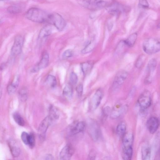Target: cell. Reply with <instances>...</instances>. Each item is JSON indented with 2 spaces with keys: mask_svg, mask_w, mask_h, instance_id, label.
<instances>
[{
  "mask_svg": "<svg viewBox=\"0 0 160 160\" xmlns=\"http://www.w3.org/2000/svg\"><path fill=\"white\" fill-rule=\"evenodd\" d=\"M50 14L37 8H32L28 10L25 14L28 19L38 23L48 22Z\"/></svg>",
  "mask_w": 160,
  "mask_h": 160,
  "instance_id": "obj_1",
  "label": "cell"
},
{
  "mask_svg": "<svg viewBox=\"0 0 160 160\" xmlns=\"http://www.w3.org/2000/svg\"><path fill=\"white\" fill-rule=\"evenodd\" d=\"M79 4L90 10H98L106 7L107 2L102 0H78Z\"/></svg>",
  "mask_w": 160,
  "mask_h": 160,
  "instance_id": "obj_2",
  "label": "cell"
},
{
  "mask_svg": "<svg viewBox=\"0 0 160 160\" xmlns=\"http://www.w3.org/2000/svg\"><path fill=\"white\" fill-rule=\"evenodd\" d=\"M142 48L144 51L147 54H151L156 53L160 49L159 42L154 38H148L144 42Z\"/></svg>",
  "mask_w": 160,
  "mask_h": 160,
  "instance_id": "obj_3",
  "label": "cell"
},
{
  "mask_svg": "<svg viewBox=\"0 0 160 160\" xmlns=\"http://www.w3.org/2000/svg\"><path fill=\"white\" fill-rule=\"evenodd\" d=\"M48 23L53 25L59 31L63 30L66 25V22L59 14L54 13L50 14Z\"/></svg>",
  "mask_w": 160,
  "mask_h": 160,
  "instance_id": "obj_4",
  "label": "cell"
},
{
  "mask_svg": "<svg viewBox=\"0 0 160 160\" xmlns=\"http://www.w3.org/2000/svg\"><path fill=\"white\" fill-rule=\"evenodd\" d=\"M88 130L92 139L94 142L97 141L100 137V131L97 122L94 120L90 121L88 124Z\"/></svg>",
  "mask_w": 160,
  "mask_h": 160,
  "instance_id": "obj_5",
  "label": "cell"
},
{
  "mask_svg": "<svg viewBox=\"0 0 160 160\" xmlns=\"http://www.w3.org/2000/svg\"><path fill=\"white\" fill-rule=\"evenodd\" d=\"M151 101L150 93L148 91L143 92L140 95L138 100L139 106L142 110L146 109L150 106Z\"/></svg>",
  "mask_w": 160,
  "mask_h": 160,
  "instance_id": "obj_6",
  "label": "cell"
},
{
  "mask_svg": "<svg viewBox=\"0 0 160 160\" xmlns=\"http://www.w3.org/2000/svg\"><path fill=\"white\" fill-rule=\"evenodd\" d=\"M23 42V37L20 35L16 36L11 51V56L14 58L21 52Z\"/></svg>",
  "mask_w": 160,
  "mask_h": 160,
  "instance_id": "obj_7",
  "label": "cell"
},
{
  "mask_svg": "<svg viewBox=\"0 0 160 160\" xmlns=\"http://www.w3.org/2000/svg\"><path fill=\"white\" fill-rule=\"evenodd\" d=\"M53 121L52 118L48 115L41 122L38 129V133L40 138L44 139L47 130Z\"/></svg>",
  "mask_w": 160,
  "mask_h": 160,
  "instance_id": "obj_8",
  "label": "cell"
},
{
  "mask_svg": "<svg viewBox=\"0 0 160 160\" xmlns=\"http://www.w3.org/2000/svg\"><path fill=\"white\" fill-rule=\"evenodd\" d=\"M85 126V123L83 122H74L69 127V134L73 135L82 132L84 130Z\"/></svg>",
  "mask_w": 160,
  "mask_h": 160,
  "instance_id": "obj_9",
  "label": "cell"
},
{
  "mask_svg": "<svg viewBox=\"0 0 160 160\" xmlns=\"http://www.w3.org/2000/svg\"><path fill=\"white\" fill-rule=\"evenodd\" d=\"M49 61V56L48 52H44L42 54L40 61L32 69L31 72H35L41 69L45 68L48 65Z\"/></svg>",
  "mask_w": 160,
  "mask_h": 160,
  "instance_id": "obj_10",
  "label": "cell"
},
{
  "mask_svg": "<svg viewBox=\"0 0 160 160\" xmlns=\"http://www.w3.org/2000/svg\"><path fill=\"white\" fill-rule=\"evenodd\" d=\"M103 95V91L101 88H99L96 91L91 101L90 106L91 110H94L98 107Z\"/></svg>",
  "mask_w": 160,
  "mask_h": 160,
  "instance_id": "obj_11",
  "label": "cell"
},
{
  "mask_svg": "<svg viewBox=\"0 0 160 160\" xmlns=\"http://www.w3.org/2000/svg\"><path fill=\"white\" fill-rule=\"evenodd\" d=\"M128 75L125 71L119 72L115 77L112 83V88L114 90L118 89L123 83Z\"/></svg>",
  "mask_w": 160,
  "mask_h": 160,
  "instance_id": "obj_12",
  "label": "cell"
},
{
  "mask_svg": "<svg viewBox=\"0 0 160 160\" xmlns=\"http://www.w3.org/2000/svg\"><path fill=\"white\" fill-rule=\"evenodd\" d=\"M126 105L120 104L116 105L112 109L110 113V117L112 119L118 118L126 112L128 108Z\"/></svg>",
  "mask_w": 160,
  "mask_h": 160,
  "instance_id": "obj_13",
  "label": "cell"
},
{
  "mask_svg": "<svg viewBox=\"0 0 160 160\" xmlns=\"http://www.w3.org/2000/svg\"><path fill=\"white\" fill-rule=\"evenodd\" d=\"M146 125L150 133L153 134L158 129L159 125V120L156 117H151L148 119Z\"/></svg>",
  "mask_w": 160,
  "mask_h": 160,
  "instance_id": "obj_14",
  "label": "cell"
},
{
  "mask_svg": "<svg viewBox=\"0 0 160 160\" xmlns=\"http://www.w3.org/2000/svg\"><path fill=\"white\" fill-rule=\"evenodd\" d=\"M106 9L110 14L115 15L124 11V7L119 3L113 1L106 5Z\"/></svg>",
  "mask_w": 160,
  "mask_h": 160,
  "instance_id": "obj_15",
  "label": "cell"
},
{
  "mask_svg": "<svg viewBox=\"0 0 160 160\" xmlns=\"http://www.w3.org/2000/svg\"><path fill=\"white\" fill-rule=\"evenodd\" d=\"M74 153L73 147L70 145H67L61 150L59 158L61 160H69Z\"/></svg>",
  "mask_w": 160,
  "mask_h": 160,
  "instance_id": "obj_16",
  "label": "cell"
},
{
  "mask_svg": "<svg viewBox=\"0 0 160 160\" xmlns=\"http://www.w3.org/2000/svg\"><path fill=\"white\" fill-rule=\"evenodd\" d=\"M19 82V77L17 76L13 80L8 86L7 90L8 93L11 95L14 93L17 90Z\"/></svg>",
  "mask_w": 160,
  "mask_h": 160,
  "instance_id": "obj_17",
  "label": "cell"
},
{
  "mask_svg": "<svg viewBox=\"0 0 160 160\" xmlns=\"http://www.w3.org/2000/svg\"><path fill=\"white\" fill-rule=\"evenodd\" d=\"M8 144L12 156L14 158L18 157L20 154V149L15 141L12 139L9 140Z\"/></svg>",
  "mask_w": 160,
  "mask_h": 160,
  "instance_id": "obj_18",
  "label": "cell"
},
{
  "mask_svg": "<svg viewBox=\"0 0 160 160\" xmlns=\"http://www.w3.org/2000/svg\"><path fill=\"white\" fill-rule=\"evenodd\" d=\"M133 141V136L131 132H127L122 136V143L123 147L132 146Z\"/></svg>",
  "mask_w": 160,
  "mask_h": 160,
  "instance_id": "obj_19",
  "label": "cell"
},
{
  "mask_svg": "<svg viewBox=\"0 0 160 160\" xmlns=\"http://www.w3.org/2000/svg\"><path fill=\"white\" fill-rule=\"evenodd\" d=\"M52 31V27L50 25H46L40 30L38 35L39 39L44 38L50 35Z\"/></svg>",
  "mask_w": 160,
  "mask_h": 160,
  "instance_id": "obj_20",
  "label": "cell"
},
{
  "mask_svg": "<svg viewBox=\"0 0 160 160\" xmlns=\"http://www.w3.org/2000/svg\"><path fill=\"white\" fill-rule=\"evenodd\" d=\"M132 146L123 147L122 152V157L123 159L130 160L132 155Z\"/></svg>",
  "mask_w": 160,
  "mask_h": 160,
  "instance_id": "obj_21",
  "label": "cell"
},
{
  "mask_svg": "<svg viewBox=\"0 0 160 160\" xmlns=\"http://www.w3.org/2000/svg\"><path fill=\"white\" fill-rule=\"evenodd\" d=\"M142 159L144 160H149L150 158L151 150L147 144L143 145L141 150Z\"/></svg>",
  "mask_w": 160,
  "mask_h": 160,
  "instance_id": "obj_22",
  "label": "cell"
},
{
  "mask_svg": "<svg viewBox=\"0 0 160 160\" xmlns=\"http://www.w3.org/2000/svg\"><path fill=\"white\" fill-rule=\"evenodd\" d=\"M93 66V63L90 61L83 62L81 64L82 71L84 75L89 74Z\"/></svg>",
  "mask_w": 160,
  "mask_h": 160,
  "instance_id": "obj_23",
  "label": "cell"
},
{
  "mask_svg": "<svg viewBox=\"0 0 160 160\" xmlns=\"http://www.w3.org/2000/svg\"><path fill=\"white\" fill-rule=\"evenodd\" d=\"M23 8L22 5L20 4L13 5L8 8L7 11L11 14H17L20 12Z\"/></svg>",
  "mask_w": 160,
  "mask_h": 160,
  "instance_id": "obj_24",
  "label": "cell"
},
{
  "mask_svg": "<svg viewBox=\"0 0 160 160\" xmlns=\"http://www.w3.org/2000/svg\"><path fill=\"white\" fill-rule=\"evenodd\" d=\"M48 115L54 121L59 118V114L58 110L56 107L53 105H51L49 108Z\"/></svg>",
  "mask_w": 160,
  "mask_h": 160,
  "instance_id": "obj_25",
  "label": "cell"
},
{
  "mask_svg": "<svg viewBox=\"0 0 160 160\" xmlns=\"http://www.w3.org/2000/svg\"><path fill=\"white\" fill-rule=\"evenodd\" d=\"M137 38V34L135 32L131 34L127 39L123 41L127 46L132 47L134 45Z\"/></svg>",
  "mask_w": 160,
  "mask_h": 160,
  "instance_id": "obj_26",
  "label": "cell"
},
{
  "mask_svg": "<svg viewBox=\"0 0 160 160\" xmlns=\"http://www.w3.org/2000/svg\"><path fill=\"white\" fill-rule=\"evenodd\" d=\"M126 130V125L123 122H120L117 125L116 128L117 134L121 137H122L125 134Z\"/></svg>",
  "mask_w": 160,
  "mask_h": 160,
  "instance_id": "obj_27",
  "label": "cell"
},
{
  "mask_svg": "<svg viewBox=\"0 0 160 160\" xmlns=\"http://www.w3.org/2000/svg\"><path fill=\"white\" fill-rule=\"evenodd\" d=\"M157 64V60L155 58H152L148 62L147 67V72L151 75L155 69Z\"/></svg>",
  "mask_w": 160,
  "mask_h": 160,
  "instance_id": "obj_28",
  "label": "cell"
},
{
  "mask_svg": "<svg viewBox=\"0 0 160 160\" xmlns=\"http://www.w3.org/2000/svg\"><path fill=\"white\" fill-rule=\"evenodd\" d=\"M95 43L94 40H91L89 42L85 47L81 51L83 54H86L91 52L95 47Z\"/></svg>",
  "mask_w": 160,
  "mask_h": 160,
  "instance_id": "obj_29",
  "label": "cell"
},
{
  "mask_svg": "<svg viewBox=\"0 0 160 160\" xmlns=\"http://www.w3.org/2000/svg\"><path fill=\"white\" fill-rule=\"evenodd\" d=\"M73 94L72 86L70 84L66 85L63 90V94L66 98H72Z\"/></svg>",
  "mask_w": 160,
  "mask_h": 160,
  "instance_id": "obj_30",
  "label": "cell"
},
{
  "mask_svg": "<svg viewBox=\"0 0 160 160\" xmlns=\"http://www.w3.org/2000/svg\"><path fill=\"white\" fill-rule=\"evenodd\" d=\"M13 117L15 122L18 125L22 126L24 125L25 121L18 113L17 112H14L13 114Z\"/></svg>",
  "mask_w": 160,
  "mask_h": 160,
  "instance_id": "obj_31",
  "label": "cell"
},
{
  "mask_svg": "<svg viewBox=\"0 0 160 160\" xmlns=\"http://www.w3.org/2000/svg\"><path fill=\"white\" fill-rule=\"evenodd\" d=\"M45 82L47 85H49L51 87L54 88L57 84L56 78L54 76L49 75L46 78Z\"/></svg>",
  "mask_w": 160,
  "mask_h": 160,
  "instance_id": "obj_32",
  "label": "cell"
},
{
  "mask_svg": "<svg viewBox=\"0 0 160 160\" xmlns=\"http://www.w3.org/2000/svg\"><path fill=\"white\" fill-rule=\"evenodd\" d=\"M78 81V77L77 75L74 72H72L70 76V84L72 86L75 85L77 83Z\"/></svg>",
  "mask_w": 160,
  "mask_h": 160,
  "instance_id": "obj_33",
  "label": "cell"
},
{
  "mask_svg": "<svg viewBox=\"0 0 160 160\" xmlns=\"http://www.w3.org/2000/svg\"><path fill=\"white\" fill-rule=\"evenodd\" d=\"M35 144V141L34 135L31 133L29 134L28 140V145L31 148H33Z\"/></svg>",
  "mask_w": 160,
  "mask_h": 160,
  "instance_id": "obj_34",
  "label": "cell"
},
{
  "mask_svg": "<svg viewBox=\"0 0 160 160\" xmlns=\"http://www.w3.org/2000/svg\"><path fill=\"white\" fill-rule=\"evenodd\" d=\"M20 98L22 100H25L27 98L28 92L27 89L23 88L21 89L19 92Z\"/></svg>",
  "mask_w": 160,
  "mask_h": 160,
  "instance_id": "obj_35",
  "label": "cell"
},
{
  "mask_svg": "<svg viewBox=\"0 0 160 160\" xmlns=\"http://www.w3.org/2000/svg\"><path fill=\"white\" fill-rule=\"evenodd\" d=\"M144 57L143 55L140 56L137 59L135 63L136 67L137 68H140L142 65L144 61Z\"/></svg>",
  "mask_w": 160,
  "mask_h": 160,
  "instance_id": "obj_36",
  "label": "cell"
},
{
  "mask_svg": "<svg viewBox=\"0 0 160 160\" xmlns=\"http://www.w3.org/2000/svg\"><path fill=\"white\" fill-rule=\"evenodd\" d=\"M73 55V51L70 49L65 51L63 54V57L64 58H69L72 57Z\"/></svg>",
  "mask_w": 160,
  "mask_h": 160,
  "instance_id": "obj_37",
  "label": "cell"
},
{
  "mask_svg": "<svg viewBox=\"0 0 160 160\" xmlns=\"http://www.w3.org/2000/svg\"><path fill=\"white\" fill-rule=\"evenodd\" d=\"M29 134L25 132H22L21 138L23 142L26 145H28V140Z\"/></svg>",
  "mask_w": 160,
  "mask_h": 160,
  "instance_id": "obj_38",
  "label": "cell"
},
{
  "mask_svg": "<svg viewBox=\"0 0 160 160\" xmlns=\"http://www.w3.org/2000/svg\"><path fill=\"white\" fill-rule=\"evenodd\" d=\"M139 5L143 8H147L149 5L147 0H139Z\"/></svg>",
  "mask_w": 160,
  "mask_h": 160,
  "instance_id": "obj_39",
  "label": "cell"
},
{
  "mask_svg": "<svg viewBox=\"0 0 160 160\" xmlns=\"http://www.w3.org/2000/svg\"><path fill=\"white\" fill-rule=\"evenodd\" d=\"M76 91L79 96H81L83 92V86L82 84L78 85L76 87Z\"/></svg>",
  "mask_w": 160,
  "mask_h": 160,
  "instance_id": "obj_40",
  "label": "cell"
},
{
  "mask_svg": "<svg viewBox=\"0 0 160 160\" xmlns=\"http://www.w3.org/2000/svg\"><path fill=\"white\" fill-rule=\"evenodd\" d=\"M96 153L95 151L92 150L90 152L88 158L90 159H94L96 157Z\"/></svg>",
  "mask_w": 160,
  "mask_h": 160,
  "instance_id": "obj_41",
  "label": "cell"
},
{
  "mask_svg": "<svg viewBox=\"0 0 160 160\" xmlns=\"http://www.w3.org/2000/svg\"><path fill=\"white\" fill-rule=\"evenodd\" d=\"M110 108L108 107H105L103 110V114L105 117L107 116L110 113Z\"/></svg>",
  "mask_w": 160,
  "mask_h": 160,
  "instance_id": "obj_42",
  "label": "cell"
},
{
  "mask_svg": "<svg viewBox=\"0 0 160 160\" xmlns=\"http://www.w3.org/2000/svg\"><path fill=\"white\" fill-rule=\"evenodd\" d=\"M45 158V159L46 160H53L54 159L52 156L50 154L46 155Z\"/></svg>",
  "mask_w": 160,
  "mask_h": 160,
  "instance_id": "obj_43",
  "label": "cell"
},
{
  "mask_svg": "<svg viewBox=\"0 0 160 160\" xmlns=\"http://www.w3.org/2000/svg\"><path fill=\"white\" fill-rule=\"evenodd\" d=\"M6 64L5 63H2L0 66V70H2L5 68Z\"/></svg>",
  "mask_w": 160,
  "mask_h": 160,
  "instance_id": "obj_44",
  "label": "cell"
},
{
  "mask_svg": "<svg viewBox=\"0 0 160 160\" xmlns=\"http://www.w3.org/2000/svg\"><path fill=\"white\" fill-rule=\"evenodd\" d=\"M1 95H2V92H1V91L0 90V99L1 96Z\"/></svg>",
  "mask_w": 160,
  "mask_h": 160,
  "instance_id": "obj_45",
  "label": "cell"
},
{
  "mask_svg": "<svg viewBox=\"0 0 160 160\" xmlns=\"http://www.w3.org/2000/svg\"><path fill=\"white\" fill-rule=\"evenodd\" d=\"M5 0H0V1H5Z\"/></svg>",
  "mask_w": 160,
  "mask_h": 160,
  "instance_id": "obj_46",
  "label": "cell"
}]
</instances>
